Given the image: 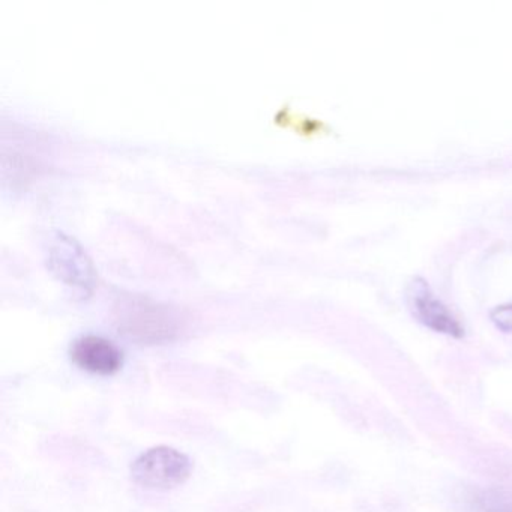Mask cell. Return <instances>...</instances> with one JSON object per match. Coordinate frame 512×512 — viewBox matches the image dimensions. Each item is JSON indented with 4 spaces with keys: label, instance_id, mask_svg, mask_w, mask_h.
Returning a JSON list of instances; mask_svg holds the SVG:
<instances>
[{
    "label": "cell",
    "instance_id": "cell-1",
    "mask_svg": "<svg viewBox=\"0 0 512 512\" xmlns=\"http://www.w3.org/2000/svg\"><path fill=\"white\" fill-rule=\"evenodd\" d=\"M118 317L119 329L125 335L146 344L172 340L181 326L175 311L148 299H131L125 302Z\"/></svg>",
    "mask_w": 512,
    "mask_h": 512
},
{
    "label": "cell",
    "instance_id": "cell-2",
    "mask_svg": "<svg viewBox=\"0 0 512 512\" xmlns=\"http://www.w3.org/2000/svg\"><path fill=\"white\" fill-rule=\"evenodd\" d=\"M191 461L187 455L169 446H157L140 455L133 464L137 484L151 490H170L187 481Z\"/></svg>",
    "mask_w": 512,
    "mask_h": 512
},
{
    "label": "cell",
    "instance_id": "cell-3",
    "mask_svg": "<svg viewBox=\"0 0 512 512\" xmlns=\"http://www.w3.org/2000/svg\"><path fill=\"white\" fill-rule=\"evenodd\" d=\"M407 302L413 317L437 334L461 340L466 337L463 323L434 295L424 278L416 277L407 286Z\"/></svg>",
    "mask_w": 512,
    "mask_h": 512
},
{
    "label": "cell",
    "instance_id": "cell-4",
    "mask_svg": "<svg viewBox=\"0 0 512 512\" xmlns=\"http://www.w3.org/2000/svg\"><path fill=\"white\" fill-rule=\"evenodd\" d=\"M49 262L53 272L65 283L82 290L94 286V266L74 239L65 235L56 236L50 245Z\"/></svg>",
    "mask_w": 512,
    "mask_h": 512
},
{
    "label": "cell",
    "instance_id": "cell-5",
    "mask_svg": "<svg viewBox=\"0 0 512 512\" xmlns=\"http://www.w3.org/2000/svg\"><path fill=\"white\" fill-rule=\"evenodd\" d=\"M71 358L82 370L98 376H112L124 364V356L119 347L98 335L79 338L71 349Z\"/></svg>",
    "mask_w": 512,
    "mask_h": 512
},
{
    "label": "cell",
    "instance_id": "cell-6",
    "mask_svg": "<svg viewBox=\"0 0 512 512\" xmlns=\"http://www.w3.org/2000/svg\"><path fill=\"white\" fill-rule=\"evenodd\" d=\"M470 505L476 512H512V491L503 488L479 490L470 496Z\"/></svg>",
    "mask_w": 512,
    "mask_h": 512
},
{
    "label": "cell",
    "instance_id": "cell-7",
    "mask_svg": "<svg viewBox=\"0 0 512 512\" xmlns=\"http://www.w3.org/2000/svg\"><path fill=\"white\" fill-rule=\"evenodd\" d=\"M490 320L499 331L512 334V304H502L490 311Z\"/></svg>",
    "mask_w": 512,
    "mask_h": 512
}]
</instances>
